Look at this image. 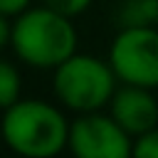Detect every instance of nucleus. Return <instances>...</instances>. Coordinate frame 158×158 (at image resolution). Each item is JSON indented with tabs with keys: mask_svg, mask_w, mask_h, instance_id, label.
<instances>
[{
	"mask_svg": "<svg viewBox=\"0 0 158 158\" xmlns=\"http://www.w3.org/2000/svg\"><path fill=\"white\" fill-rule=\"evenodd\" d=\"M30 2H32V0H0V12L7 15V17H15V15H20L22 10H27Z\"/></svg>",
	"mask_w": 158,
	"mask_h": 158,
	"instance_id": "obj_11",
	"label": "nucleus"
},
{
	"mask_svg": "<svg viewBox=\"0 0 158 158\" xmlns=\"http://www.w3.org/2000/svg\"><path fill=\"white\" fill-rule=\"evenodd\" d=\"M20 91H22L20 69L10 59L0 57V109H7L10 104H15L20 99Z\"/></svg>",
	"mask_w": 158,
	"mask_h": 158,
	"instance_id": "obj_8",
	"label": "nucleus"
},
{
	"mask_svg": "<svg viewBox=\"0 0 158 158\" xmlns=\"http://www.w3.org/2000/svg\"><path fill=\"white\" fill-rule=\"evenodd\" d=\"M114 25L118 30L158 25V0H118L114 7Z\"/></svg>",
	"mask_w": 158,
	"mask_h": 158,
	"instance_id": "obj_7",
	"label": "nucleus"
},
{
	"mask_svg": "<svg viewBox=\"0 0 158 158\" xmlns=\"http://www.w3.org/2000/svg\"><path fill=\"white\" fill-rule=\"evenodd\" d=\"M118 84L158 89V25L118 30L109 44V57Z\"/></svg>",
	"mask_w": 158,
	"mask_h": 158,
	"instance_id": "obj_4",
	"label": "nucleus"
},
{
	"mask_svg": "<svg viewBox=\"0 0 158 158\" xmlns=\"http://www.w3.org/2000/svg\"><path fill=\"white\" fill-rule=\"evenodd\" d=\"M67 151L77 158H128L133 138L114 121L111 114L86 111L69 121Z\"/></svg>",
	"mask_w": 158,
	"mask_h": 158,
	"instance_id": "obj_5",
	"label": "nucleus"
},
{
	"mask_svg": "<svg viewBox=\"0 0 158 158\" xmlns=\"http://www.w3.org/2000/svg\"><path fill=\"white\" fill-rule=\"evenodd\" d=\"M79 35L72 17L40 5L12 17L10 47L15 57L32 69H54L77 52Z\"/></svg>",
	"mask_w": 158,
	"mask_h": 158,
	"instance_id": "obj_2",
	"label": "nucleus"
},
{
	"mask_svg": "<svg viewBox=\"0 0 158 158\" xmlns=\"http://www.w3.org/2000/svg\"><path fill=\"white\" fill-rule=\"evenodd\" d=\"M109 114L131 138H136L158 126V96L146 86L118 84L109 101Z\"/></svg>",
	"mask_w": 158,
	"mask_h": 158,
	"instance_id": "obj_6",
	"label": "nucleus"
},
{
	"mask_svg": "<svg viewBox=\"0 0 158 158\" xmlns=\"http://www.w3.org/2000/svg\"><path fill=\"white\" fill-rule=\"evenodd\" d=\"M116 86L118 79L111 64L94 54L74 52L52 69V94L74 114L106 109Z\"/></svg>",
	"mask_w": 158,
	"mask_h": 158,
	"instance_id": "obj_3",
	"label": "nucleus"
},
{
	"mask_svg": "<svg viewBox=\"0 0 158 158\" xmlns=\"http://www.w3.org/2000/svg\"><path fill=\"white\" fill-rule=\"evenodd\" d=\"M131 156H136V158H158V126H153L146 133L133 138Z\"/></svg>",
	"mask_w": 158,
	"mask_h": 158,
	"instance_id": "obj_9",
	"label": "nucleus"
},
{
	"mask_svg": "<svg viewBox=\"0 0 158 158\" xmlns=\"http://www.w3.org/2000/svg\"><path fill=\"white\" fill-rule=\"evenodd\" d=\"M91 2L94 0H42V5H47V7H52V10H57L59 15H64V17H79V15H84L89 7H91Z\"/></svg>",
	"mask_w": 158,
	"mask_h": 158,
	"instance_id": "obj_10",
	"label": "nucleus"
},
{
	"mask_svg": "<svg viewBox=\"0 0 158 158\" xmlns=\"http://www.w3.org/2000/svg\"><path fill=\"white\" fill-rule=\"evenodd\" d=\"M10 30H12L10 17L0 12V52H2L5 47H10Z\"/></svg>",
	"mask_w": 158,
	"mask_h": 158,
	"instance_id": "obj_12",
	"label": "nucleus"
},
{
	"mask_svg": "<svg viewBox=\"0 0 158 158\" xmlns=\"http://www.w3.org/2000/svg\"><path fill=\"white\" fill-rule=\"evenodd\" d=\"M69 121L64 111L44 99L27 96L2 109L0 138L2 143L25 158H52L67 148Z\"/></svg>",
	"mask_w": 158,
	"mask_h": 158,
	"instance_id": "obj_1",
	"label": "nucleus"
}]
</instances>
